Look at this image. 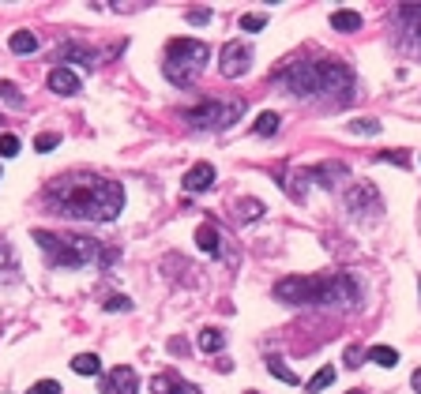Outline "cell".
Masks as SVG:
<instances>
[{"instance_id": "2", "label": "cell", "mask_w": 421, "mask_h": 394, "mask_svg": "<svg viewBox=\"0 0 421 394\" xmlns=\"http://www.w3.org/2000/svg\"><path fill=\"white\" fill-rule=\"evenodd\" d=\"M279 79L297 98H335V105H346L353 94V72L342 60L289 64V68H282Z\"/></svg>"}, {"instance_id": "19", "label": "cell", "mask_w": 421, "mask_h": 394, "mask_svg": "<svg viewBox=\"0 0 421 394\" xmlns=\"http://www.w3.org/2000/svg\"><path fill=\"white\" fill-rule=\"evenodd\" d=\"M331 26H335V31H361V16H358V11H335Z\"/></svg>"}, {"instance_id": "9", "label": "cell", "mask_w": 421, "mask_h": 394, "mask_svg": "<svg viewBox=\"0 0 421 394\" xmlns=\"http://www.w3.org/2000/svg\"><path fill=\"white\" fill-rule=\"evenodd\" d=\"M102 387H105V390H113V394H136V390H139V376H136V368L117 364Z\"/></svg>"}, {"instance_id": "24", "label": "cell", "mask_w": 421, "mask_h": 394, "mask_svg": "<svg viewBox=\"0 0 421 394\" xmlns=\"http://www.w3.org/2000/svg\"><path fill=\"white\" fill-rule=\"evenodd\" d=\"M350 131H353V136H376V131H380V121L365 116V121H353V124H350Z\"/></svg>"}, {"instance_id": "4", "label": "cell", "mask_w": 421, "mask_h": 394, "mask_svg": "<svg viewBox=\"0 0 421 394\" xmlns=\"http://www.w3.org/2000/svg\"><path fill=\"white\" fill-rule=\"evenodd\" d=\"M207 60H210L207 42H200V38H174V42L166 45L162 68H166V79H169V83L188 87L192 79L207 68Z\"/></svg>"}, {"instance_id": "26", "label": "cell", "mask_w": 421, "mask_h": 394, "mask_svg": "<svg viewBox=\"0 0 421 394\" xmlns=\"http://www.w3.org/2000/svg\"><path fill=\"white\" fill-rule=\"evenodd\" d=\"M31 394H60V383L57 379H42V383H34Z\"/></svg>"}, {"instance_id": "20", "label": "cell", "mask_w": 421, "mask_h": 394, "mask_svg": "<svg viewBox=\"0 0 421 394\" xmlns=\"http://www.w3.org/2000/svg\"><path fill=\"white\" fill-rule=\"evenodd\" d=\"M331 383H335V368L327 364V368H320V372L309 379V394H320L324 387H331Z\"/></svg>"}, {"instance_id": "36", "label": "cell", "mask_w": 421, "mask_h": 394, "mask_svg": "<svg viewBox=\"0 0 421 394\" xmlns=\"http://www.w3.org/2000/svg\"><path fill=\"white\" fill-rule=\"evenodd\" d=\"M346 394H361V390H346Z\"/></svg>"}, {"instance_id": "6", "label": "cell", "mask_w": 421, "mask_h": 394, "mask_svg": "<svg viewBox=\"0 0 421 394\" xmlns=\"http://www.w3.org/2000/svg\"><path fill=\"white\" fill-rule=\"evenodd\" d=\"M181 116H184V124H192V128L222 131L245 116V98H207L200 105H192V109H184Z\"/></svg>"}, {"instance_id": "15", "label": "cell", "mask_w": 421, "mask_h": 394, "mask_svg": "<svg viewBox=\"0 0 421 394\" xmlns=\"http://www.w3.org/2000/svg\"><path fill=\"white\" fill-rule=\"evenodd\" d=\"M200 349L203 353H222L226 349V334H222L218 327H207V331L200 334Z\"/></svg>"}, {"instance_id": "25", "label": "cell", "mask_w": 421, "mask_h": 394, "mask_svg": "<svg viewBox=\"0 0 421 394\" xmlns=\"http://www.w3.org/2000/svg\"><path fill=\"white\" fill-rule=\"evenodd\" d=\"M0 98H4V102H11V105H23L19 87H11V83H0Z\"/></svg>"}, {"instance_id": "27", "label": "cell", "mask_w": 421, "mask_h": 394, "mask_svg": "<svg viewBox=\"0 0 421 394\" xmlns=\"http://www.w3.org/2000/svg\"><path fill=\"white\" fill-rule=\"evenodd\" d=\"M0 154H4V158L19 154V139L16 136H0Z\"/></svg>"}, {"instance_id": "16", "label": "cell", "mask_w": 421, "mask_h": 394, "mask_svg": "<svg viewBox=\"0 0 421 394\" xmlns=\"http://www.w3.org/2000/svg\"><path fill=\"white\" fill-rule=\"evenodd\" d=\"M72 372L75 376H98L102 372V361L95 357V353H79V357L72 361Z\"/></svg>"}, {"instance_id": "18", "label": "cell", "mask_w": 421, "mask_h": 394, "mask_svg": "<svg viewBox=\"0 0 421 394\" xmlns=\"http://www.w3.org/2000/svg\"><path fill=\"white\" fill-rule=\"evenodd\" d=\"M60 57H64V60H79L83 68H95V53H90V49H83V45H64V53H60ZM64 60H60V64H64Z\"/></svg>"}, {"instance_id": "32", "label": "cell", "mask_w": 421, "mask_h": 394, "mask_svg": "<svg viewBox=\"0 0 421 394\" xmlns=\"http://www.w3.org/2000/svg\"><path fill=\"white\" fill-rule=\"evenodd\" d=\"M361 361H365V353H361V346H350V349H346V364L353 368V364H361Z\"/></svg>"}, {"instance_id": "23", "label": "cell", "mask_w": 421, "mask_h": 394, "mask_svg": "<svg viewBox=\"0 0 421 394\" xmlns=\"http://www.w3.org/2000/svg\"><path fill=\"white\" fill-rule=\"evenodd\" d=\"M267 368H271V372H275V376H279V379H282V383H289V387H294V383H297V376H294V372H289V368H286V364H282L279 357H271V361H267Z\"/></svg>"}, {"instance_id": "21", "label": "cell", "mask_w": 421, "mask_h": 394, "mask_svg": "<svg viewBox=\"0 0 421 394\" xmlns=\"http://www.w3.org/2000/svg\"><path fill=\"white\" fill-rule=\"evenodd\" d=\"M368 357H373L376 364H384V368H395V364H399V353H395L391 346H373V349H368Z\"/></svg>"}, {"instance_id": "13", "label": "cell", "mask_w": 421, "mask_h": 394, "mask_svg": "<svg viewBox=\"0 0 421 394\" xmlns=\"http://www.w3.org/2000/svg\"><path fill=\"white\" fill-rule=\"evenodd\" d=\"M282 180H286V192L294 195V199H305L309 180H312V169H289V173H286Z\"/></svg>"}, {"instance_id": "12", "label": "cell", "mask_w": 421, "mask_h": 394, "mask_svg": "<svg viewBox=\"0 0 421 394\" xmlns=\"http://www.w3.org/2000/svg\"><path fill=\"white\" fill-rule=\"evenodd\" d=\"M49 90H53V94H75V90H79V75L68 68V64H57V68L49 72Z\"/></svg>"}, {"instance_id": "10", "label": "cell", "mask_w": 421, "mask_h": 394, "mask_svg": "<svg viewBox=\"0 0 421 394\" xmlns=\"http://www.w3.org/2000/svg\"><path fill=\"white\" fill-rule=\"evenodd\" d=\"M210 184H215V165H210V162H200V165H192L188 173H184L181 188H184V192H207Z\"/></svg>"}, {"instance_id": "3", "label": "cell", "mask_w": 421, "mask_h": 394, "mask_svg": "<svg viewBox=\"0 0 421 394\" xmlns=\"http://www.w3.org/2000/svg\"><path fill=\"white\" fill-rule=\"evenodd\" d=\"M275 297L289 305H320V308H353L358 305V282L350 274H316V278H282Z\"/></svg>"}, {"instance_id": "31", "label": "cell", "mask_w": 421, "mask_h": 394, "mask_svg": "<svg viewBox=\"0 0 421 394\" xmlns=\"http://www.w3.org/2000/svg\"><path fill=\"white\" fill-rule=\"evenodd\" d=\"M263 23H267V16H245V19H241V26H245V31H260Z\"/></svg>"}, {"instance_id": "14", "label": "cell", "mask_w": 421, "mask_h": 394, "mask_svg": "<svg viewBox=\"0 0 421 394\" xmlns=\"http://www.w3.org/2000/svg\"><path fill=\"white\" fill-rule=\"evenodd\" d=\"M196 244H200L207 256H218V229L210 226V221H203V226L196 229Z\"/></svg>"}, {"instance_id": "5", "label": "cell", "mask_w": 421, "mask_h": 394, "mask_svg": "<svg viewBox=\"0 0 421 394\" xmlns=\"http://www.w3.org/2000/svg\"><path fill=\"white\" fill-rule=\"evenodd\" d=\"M34 241L42 244V252L49 263H60V267H83L98 256V241L90 236H75V233H49V229H34Z\"/></svg>"}, {"instance_id": "35", "label": "cell", "mask_w": 421, "mask_h": 394, "mask_svg": "<svg viewBox=\"0 0 421 394\" xmlns=\"http://www.w3.org/2000/svg\"><path fill=\"white\" fill-rule=\"evenodd\" d=\"M410 387H414V390L421 394V368H417V372H414V379H410Z\"/></svg>"}, {"instance_id": "8", "label": "cell", "mask_w": 421, "mask_h": 394, "mask_svg": "<svg viewBox=\"0 0 421 394\" xmlns=\"http://www.w3.org/2000/svg\"><path fill=\"white\" fill-rule=\"evenodd\" d=\"M346 207L353 210V214H380V195L373 184H353V188L346 192Z\"/></svg>"}, {"instance_id": "1", "label": "cell", "mask_w": 421, "mask_h": 394, "mask_svg": "<svg viewBox=\"0 0 421 394\" xmlns=\"http://www.w3.org/2000/svg\"><path fill=\"white\" fill-rule=\"evenodd\" d=\"M46 207L75 221H113L124 207V188L98 173H72L46 188Z\"/></svg>"}, {"instance_id": "22", "label": "cell", "mask_w": 421, "mask_h": 394, "mask_svg": "<svg viewBox=\"0 0 421 394\" xmlns=\"http://www.w3.org/2000/svg\"><path fill=\"white\" fill-rule=\"evenodd\" d=\"M279 131V113H260L256 116V136H275Z\"/></svg>"}, {"instance_id": "7", "label": "cell", "mask_w": 421, "mask_h": 394, "mask_svg": "<svg viewBox=\"0 0 421 394\" xmlns=\"http://www.w3.org/2000/svg\"><path fill=\"white\" fill-rule=\"evenodd\" d=\"M248 64H252V45L248 42H226L218 53V72L226 79H237L248 72Z\"/></svg>"}, {"instance_id": "11", "label": "cell", "mask_w": 421, "mask_h": 394, "mask_svg": "<svg viewBox=\"0 0 421 394\" xmlns=\"http://www.w3.org/2000/svg\"><path fill=\"white\" fill-rule=\"evenodd\" d=\"M151 394H200L192 383H184L177 372H162L151 379Z\"/></svg>"}, {"instance_id": "28", "label": "cell", "mask_w": 421, "mask_h": 394, "mask_svg": "<svg viewBox=\"0 0 421 394\" xmlns=\"http://www.w3.org/2000/svg\"><path fill=\"white\" fill-rule=\"evenodd\" d=\"M403 16L414 23V34L421 38V8H417V4H406V11H403Z\"/></svg>"}, {"instance_id": "17", "label": "cell", "mask_w": 421, "mask_h": 394, "mask_svg": "<svg viewBox=\"0 0 421 394\" xmlns=\"http://www.w3.org/2000/svg\"><path fill=\"white\" fill-rule=\"evenodd\" d=\"M11 53H19V57H26V53H34L38 49V38L31 34V31H16V34H11Z\"/></svg>"}, {"instance_id": "33", "label": "cell", "mask_w": 421, "mask_h": 394, "mask_svg": "<svg viewBox=\"0 0 421 394\" xmlns=\"http://www.w3.org/2000/svg\"><path fill=\"white\" fill-rule=\"evenodd\" d=\"M57 147V136L53 131H46V136H38V151H53Z\"/></svg>"}, {"instance_id": "34", "label": "cell", "mask_w": 421, "mask_h": 394, "mask_svg": "<svg viewBox=\"0 0 421 394\" xmlns=\"http://www.w3.org/2000/svg\"><path fill=\"white\" fill-rule=\"evenodd\" d=\"M8 263H11V256H8V248H4V244H0V270H4V267H8Z\"/></svg>"}, {"instance_id": "29", "label": "cell", "mask_w": 421, "mask_h": 394, "mask_svg": "<svg viewBox=\"0 0 421 394\" xmlns=\"http://www.w3.org/2000/svg\"><path fill=\"white\" fill-rule=\"evenodd\" d=\"M380 158H384V162H395V165H410V154H406V151H384V154H380Z\"/></svg>"}, {"instance_id": "30", "label": "cell", "mask_w": 421, "mask_h": 394, "mask_svg": "<svg viewBox=\"0 0 421 394\" xmlns=\"http://www.w3.org/2000/svg\"><path fill=\"white\" fill-rule=\"evenodd\" d=\"M105 308H110V312H128L132 300L128 297H110V305H105Z\"/></svg>"}]
</instances>
